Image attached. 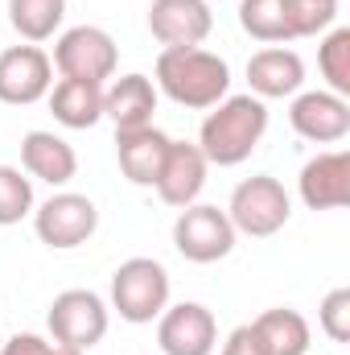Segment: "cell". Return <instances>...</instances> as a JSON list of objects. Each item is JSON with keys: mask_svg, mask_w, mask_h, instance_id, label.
<instances>
[{"mask_svg": "<svg viewBox=\"0 0 350 355\" xmlns=\"http://www.w3.org/2000/svg\"><path fill=\"white\" fill-rule=\"evenodd\" d=\"M174 248L194 261V265H214L223 257H231L235 248V227L227 219V211L210 207V202H190L181 207L174 219Z\"/></svg>", "mask_w": 350, "mask_h": 355, "instance_id": "cell-6", "label": "cell"}, {"mask_svg": "<svg viewBox=\"0 0 350 355\" xmlns=\"http://www.w3.org/2000/svg\"><path fill=\"white\" fill-rule=\"evenodd\" d=\"M317 322L334 343H350V289H330L317 306Z\"/></svg>", "mask_w": 350, "mask_h": 355, "instance_id": "cell-26", "label": "cell"}, {"mask_svg": "<svg viewBox=\"0 0 350 355\" xmlns=\"http://www.w3.org/2000/svg\"><path fill=\"white\" fill-rule=\"evenodd\" d=\"M54 87V62L42 46H8L0 50V103L29 107Z\"/></svg>", "mask_w": 350, "mask_h": 355, "instance_id": "cell-9", "label": "cell"}, {"mask_svg": "<svg viewBox=\"0 0 350 355\" xmlns=\"http://www.w3.org/2000/svg\"><path fill=\"white\" fill-rule=\"evenodd\" d=\"M239 25L243 33H252L256 42H288L284 29V8L280 0H239Z\"/></svg>", "mask_w": 350, "mask_h": 355, "instance_id": "cell-24", "label": "cell"}, {"mask_svg": "<svg viewBox=\"0 0 350 355\" xmlns=\"http://www.w3.org/2000/svg\"><path fill=\"white\" fill-rule=\"evenodd\" d=\"M268 132V103L256 95H227L214 103L198 128V149L210 166H239L256 153Z\"/></svg>", "mask_w": 350, "mask_h": 355, "instance_id": "cell-1", "label": "cell"}, {"mask_svg": "<svg viewBox=\"0 0 350 355\" xmlns=\"http://www.w3.org/2000/svg\"><path fill=\"white\" fill-rule=\"evenodd\" d=\"M62 17H66V0H8V25L29 46L54 37L62 29Z\"/></svg>", "mask_w": 350, "mask_h": 355, "instance_id": "cell-21", "label": "cell"}, {"mask_svg": "<svg viewBox=\"0 0 350 355\" xmlns=\"http://www.w3.org/2000/svg\"><path fill=\"white\" fill-rule=\"evenodd\" d=\"M288 124L297 137L313 145H338L350 132V103L334 91H297L288 107Z\"/></svg>", "mask_w": 350, "mask_h": 355, "instance_id": "cell-11", "label": "cell"}, {"mask_svg": "<svg viewBox=\"0 0 350 355\" xmlns=\"http://www.w3.org/2000/svg\"><path fill=\"white\" fill-rule=\"evenodd\" d=\"M50 112L62 128H95L103 120V87L83 79H58L50 87Z\"/></svg>", "mask_w": 350, "mask_h": 355, "instance_id": "cell-19", "label": "cell"}, {"mask_svg": "<svg viewBox=\"0 0 350 355\" xmlns=\"http://www.w3.org/2000/svg\"><path fill=\"white\" fill-rule=\"evenodd\" d=\"M297 190H301V202L309 211H342L350 202V153L330 149V153L309 157L301 166Z\"/></svg>", "mask_w": 350, "mask_h": 355, "instance_id": "cell-12", "label": "cell"}, {"mask_svg": "<svg viewBox=\"0 0 350 355\" xmlns=\"http://www.w3.org/2000/svg\"><path fill=\"white\" fill-rule=\"evenodd\" d=\"M25 215H33V178L17 166H0V227L21 223Z\"/></svg>", "mask_w": 350, "mask_h": 355, "instance_id": "cell-25", "label": "cell"}, {"mask_svg": "<svg viewBox=\"0 0 350 355\" xmlns=\"http://www.w3.org/2000/svg\"><path fill=\"white\" fill-rule=\"evenodd\" d=\"M0 355H87V352H75V347H66V343H54V339H46V335H12Z\"/></svg>", "mask_w": 350, "mask_h": 355, "instance_id": "cell-27", "label": "cell"}, {"mask_svg": "<svg viewBox=\"0 0 350 355\" xmlns=\"http://www.w3.org/2000/svg\"><path fill=\"white\" fill-rule=\"evenodd\" d=\"M149 29L165 50H181V46H202L214 29V17L206 0H153Z\"/></svg>", "mask_w": 350, "mask_h": 355, "instance_id": "cell-13", "label": "cell"}, {"mask_svg": "<svg viewBox=\"0 0 350 355\" xmlns=\"http://www.w3.org/2000/svg\"><path fill=\"white\" fill-rule=\"evenodd\" d=\"M21 166H25L29 178H37V182H46V186H66L71 178L79 174L75 149H71L62 137L42 132V128H33V132L21 137Z\"/></svg>", "mask_w": 350, "mask_h": 355, "instance_id": "cell-18", "label": "cell"}, {"mask_svg": "<svg viewBox=\"0 0 350 355\" xmlns=\"http://www.w3.org/2000/svg\"><path fill=\"white\" fill-rule=\"evenodd\" d=\"M280 8H284L288 42L293 37H317L338 17V0H280Z\"/></svg>", "mask_w": 350, "mask_h": 355, "instance_id": "cell-22", "label": "cell"}, {"mask_svg": "<svg viewBox=\"0 0 350 355\" xmlns=\"http://www.w3.org/2000/svg\"><path fill=\"white\" fill-rule=\"evenodd\" d=\"M169 306V272L153 257H132L111 272V310L132 322L145 327L153 318H161V310Z\"/></svg>", "mask_w": 350, "mask_h": 355, "instance_id": "cell-3", "label": "cell"}, {"mask_svg": "<svg viewBox=\"0 0 350 355\" xmlns=\"http://www.w3.org/2000/svg\"><path fill=\"white\" fill-rule=\"evenodd\" d=\"M157 343L165 355H214L219 322L202 302H177L157 318Z\"/></svg>", "mask_w": 350, "mask_h": 355, "instance_id": "cell-10", "label": "cell"}, {"mask_svg": "<svg viewBox=\"0 0 350 355\" xmlns=\"http://www.w3.org/2000/svg\"><path fill=\"white\" fill-rule=\"evenodd\" d=\"M227 219H231L235 236L268 240V236H276V232L293 219V198H288V190H284L272 174L243 178V182L231 190Z\"/></svg>", "mask_w": 350, "mask_h": 355, "instance_id": "cell-4", "label": "cell"}, {"mask_svg": "<svg viewBox=\"0 0 350 355\" xmlns=\"http://www.w3.org/2000/svg\"><path fill=\"white\" fill-rule=\"evenodd\" d=\"M95 227H99V207L87 194L62 190V194L46 198L42 207H33V232L54 252H71V248L87 244L95 236Z\"/></svg>", "mask_w": 350, "mask_h": 355, "instance_id": "cell-8", "label": "cell"}, {"mask_svg": "<svg viewBox=\"0 0 350 355\" xmlns=\"http://www.w3.org/2000/svg\"><path fill=\"white\" fill-rule=\"evenodd\" d=\"M153 112H157V83L149 75H120L111 79V87H103V120H111L116 132L153 124Z\"/></svg>", "mask_w": 350, "mask_h": 355, "instance_id": "cell-17", "label": "cell"}, {"mask_svg": "<svg viewBox=\"0 0 350 355\" xmlns=\"http://www.w3.org/2000/svg\"><path fill=\"white\" fill-rule=\"evenodd\" d=\"M62 79H83V83H107L116 75V62H120V50H116V37L99 25H75L66 29L58 42H54V58Z\"/></svg>", "mask_w": 350, "mask_h": 355, "instance_id": "cell-5", "label": "cell"}, {"mask_svg": "<svg viewBox=\"0 0 350 355\" xmlns=\"http://www.w3.org/2000/svg\"><path fill=\"white\" fill-rule=\"evenodd\" d=\"M317 67H322V79L330 83L326 91L334 95H350V29H330L322 50H317Z\"/></svg>", "mask_w": 350, "mask_h": 355, "instance_id": "cell-23", "label": "cell"}, {"mask_svg": "<svg viewBox=\"0 0 350 355\" xmlns=\"http://www.w3.org/2000/svg\"><path fill=\"white\" fill-rule=\"evenodd\" d=\"M219 355H264V352H260V343H256V335H252V327H235Z\"/></svg>", "mask_w": 350, "mask_h": 355, "instance_id": "cell-28", "label": "cell"}, {"mask_svg": "<svg viewBox=\"0 0 350 355\" xmlns=\"http://www.w3.org/2000/svg\"><path fill=\"white\" fill-rule=\"evenodd\" d=\"M248 83L256 99H288L305 83V62L297 50H284V46L256 50L248 58Z\"/></svg>", "mask_w": 350, "mask_h": 355, "instance_id": "cell-16", "label": "cell"}, {"mask_svg": "<svg viewBox=\"0 0 350 355\" xmlns=\"http://www.w3.org/2000/svg\"><path fill=\"white\" fill-rule=\"evenodd\" d=\"M256 343L264 355H305L309 352V322L305 314L288 310V306H276V310H264L256 322H248Z\"/></svg>", "mask_w": 350, "mask_h": 355, "instance_id": "cell-20", "label": "cell"}, {"mask_svg": "<svg viewBox=\"0 0 350 355\" xmlns=\"http://www.w3.org/2000/svg\"><path fill=\"white\" fill-rule=\"evenodd\" d=\"M157 91H165L181 107L210 112L231 91V67H227V58H219L202 46L161 50L157 54Z\"/></svg>", "mask_w": 350, "mask_h": 355, "instance_id": "cell-2", "label": "cell"}, {"mask_svg": "<svg viewBox=\"0 0 350 355\" xmlns=\"http://www.w3.org/2000/svg\"><path fill=\"white\" fill-rule=\"evenodd\" d=\"M174 137H165L157 124H145V128H124L116 132V157H120V170L132 186H157L161 166H165V153H169Z\"/></svg>", "mask_w": 350, "mask_h": 355, "instance_id": "cell-15", "label": "cell"}, {"mask_svg": "<svg viewBox=\"0 0 350 355\" xmlns=\"http://www.w3.org/2000/svg\"><path fill=\"white\" fill-rule=\"evenodd\" d=\"M46 327H50L54 343H66L75 352H91L107 335V302L95 289H66L50 302Z\"/></svg>", "mask_w": 350, "mask_h": 355, "instance_id": "cell-7", "label": "cell"}, {"mask_svg": "<svg viewBox=\"0 0 350 355\" xmlns=\"http://www.w3.org/2000/svg\"><path fill=\"white\" fill-rule=\"evenodd\" d=\"M206 174H210V162L202 157V149L190 145V141H174L153 190H157V198H161L165 207L181 211V207L198 202V194H202V186H206Z\"/></svg>", "mask_w": 350, "mask_h": 355, "instance_id": "cell-14", "label": "cell"}]
</instances>
